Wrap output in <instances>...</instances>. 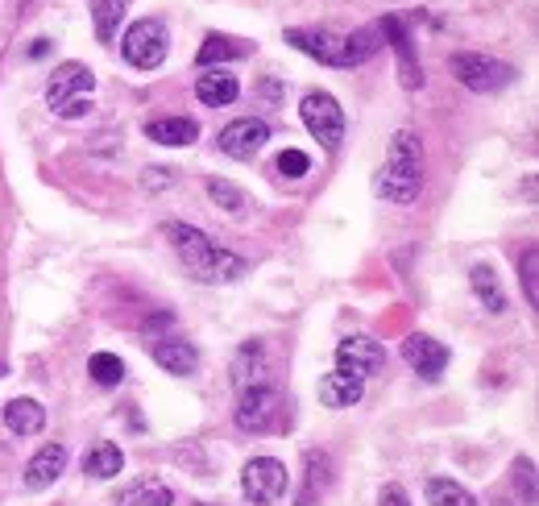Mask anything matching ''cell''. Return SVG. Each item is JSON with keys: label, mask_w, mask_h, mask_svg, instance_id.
<instances>
[{"label": "cell", "mask_w": 539, "mask_h": 506, "mask_svg": "<svg viewBox=\"0 0 539 506\" xmlns=\"http://www.w3.org/2000/svg\"><path fill=\"white\" fill-rule=\"evenodd\" d=\"M166 237H170V245H175V253L183 258L187 274L200 278V283H237V278L245 274V258H237V253H229V249H220L216 241H208V233L191 229V224L170 220Z\"/></svg>", "instance_id": "1"}, {"label": "cell", "mask_w": 539, "mask_h": 506, "mask_svg": "<svg viewBox=\"0 0 539 506\" xmlns=\"http://www.w3.org/2000/svg\"><path fill=\"white\" fill-rule=\"evenodd\" d=\"M374 191L386 195L390 204H411V200H419V191H423V146H419V137H415L411 129L394 133L390 154H386V162H382L378 179H374Z\"/></svg>", "instance_id": "2"}, {"label": "cell", "mask_w": 539, "mask_h": 506, "mask_svg": "<svg viewBox=\"0 0 539 506\" xmlns=\"http://www.w3.org/2000/svg\"><path fill=\"white\" fill-rule=\"evenodd\" d=\"M92 88H96V75L88 67L63 63V67H54V75L46 83V104L59 112V117L75 121L83 112H92Z\"/></svg>", "instance_id": "3"}, {"label": "cell", "mask_w": 539, "mask_h": 506, "mask_svg": "<svg viewBox=\"0 0 539 506\" xmlns=\"http://www.w3.org/2000/svg\"><path fill=\"white\" fill-rule=\"evenodd\" d=\"M121 50H125V59L141 71H154L162 67L166 59V50H170V34H166V25L158 17H141L129 25V34L121 38Z\"/></svg>", "instance_id": "4"}, {"label": "cell", "mask_w": 539, "mask_h": 506, "mask_svg": "<svg viewBox=\"0 0 539 506\" xmlns=\"http://www.w3.org/2000/svg\"><path fill=\"white\" fill-rule=\"evenodd\" d=\"M452 75H457L469 92H502L510 79H515V67L502 63V59H490V54H452L448 59Z\"/></svg>", "instance_id": "5"}, {"label": "cell", "mask_w": 539, "mask_h": 506, "mask_svg": "<svg viewBox=\"0 0 539 506\" xmlns=\"http://www.w3.org/2000/svg\"><path fill=\"white\" fill-rule=\"evenodd\" d=\"M299 112H303L307 133L316 137L324 150H336L340 142H345V112H340V104L328 92H307Z\"/></svg>", "instance_id": "6"}, {"label": "cell", "mask_w": 539, "mask_h": 506, "mask_svg": "<svg viewBox=\"0 0 539 506\" xmlns=\"http://www.w3.org/2000/svg\"><path fill=\"white\" fill-rule=\"evenodd\" d=\"M382 365H386V349L374 341V336H345V341L336 345V370L357 378V382L378 374Z\"/></svg>", "instance_id": "7"}, {"label": "cell", "mask_w": 539, "mask_h": 506, "mask_svg": "<svg viewBox=\"0 0 539 506\" xmlns=\"http://www.w3.org/2000/svg\"><path fill=\"white\" fill-rule=\"evenodd\" d=\"M241 490L253 502H274L287 494V465L274 461V457H253L241 473Z\"/></svg>", "instance_id": "8"}, {"label": "cell", "mask_w": 539, "mask_h": 506, "mask_svg": "<svg viewBox=\"0 0 539 506\" xmlns=\"http://www.w3.org/2000/svg\"><path fill=\"white\" fill-rule=\"evenodd\" d=\"M278 411H282L278 390H270V386L245 390L241 403H237V428L241 432H270L278 424Z\"/></svg>", "instance_id": "9"}, {"label": "cell", "mask_w": 539, "mask_h": 506, "mask_svg": "<svg viewBox=\"0 0 539 506\" xmlns=\"http://www.w3.org/2000/svg\"><path fill=\"white\" fill-rule=\"evenodd\" d=\"M266 142H270V125L258 121V117H241V121L220 129V150L229 154V158H241V162L253 158Z\"/></svg>", "instance_id": "10"}, {"label": "cell", "mask_w": 539, "mask_h": 506, "mask_svg": "<svg viewBox=\"0 0 539 506\" xmlns=\"http://www.w3.org/2000/svg\"><path fill=\"white\" fill-rule=\"evenodd\" d=\"M403 361L411 365V370L419 378H428L436 382L444 374V365H448V349L440 341H432V336H423V332H411L407 341H403Z\"/></svg>", "instance_id": "11"}, {"label": "cell", "mask_w": 539, "mask_h": 506, "mask_svg": "<svg viewBox=\"0 0 539 506\" xmlns=\"http://www.w3.org/2000/svg\"><path fill=\"white\" fill-rule=\"evenodd\" d=\"M287 42L328 67H345V38L332 30H287Z\"/></svg>", "instance_id": "12"}, {"label": "cell", "mask_w": 539, "mask_h": 506, "mask_svg": "<svg viewBox=\"0 0 539 506\" xmlns=\"http://www.w3.org/2000/svg\"><path fill=\"white\" fill-rule=\"evenodd\" d=\"M63 469H67V448H63V444L38 448V453L30 457V465H25V490H46V486H54Z\"/></svg>", "instance_id": "13"}, {"label": "cell", "mask_w": 539, "mask_h": 506, "mask_svg": "<svg viewBox=\"0 0 539 506\" xmlns=\"http://www.w3.org/2000/svg\"><path fill=\"white\" fill-rule=\"evenodd\" d=\"M378 30H382V38H390L394 54H399V75H403V83H407V88H419V83H423V67H419L415 50H411V34L403 30V21H399V17H386Z\"/></svg>", "instance_id": "14"}, {"label": "cell", "mask_w": 539, "mask_h": 506, "mask_svg": "<svg viewBox=\"0 0 539 506\" xmlns=\"http://www.w3.org/2000/svg\"><path fill=\"white\" fill-rule=\"evenodd\" d=\"M150 353H154V361L162 365L166 374H179V378L195 374V365H200V353H195V345L179 341V336H170V341L150 345Z\"/></svg>", "instance_id": "15"}, {"label": "cell", "mask_w": 539, "mask_h": 506, "mask_svg": "<svg viewBox=\"0 0 539 506\" xmlns=\"http://www.w3.org/2000/svg\"><path fill=\"white\" fill-rule=\"evenodd\" d=\"M233 386H237V395L266 386V349H262L258 341L245 345V349L237 353V361H233Z\"/></svg>", "instance_id": "16"}, {"label": "cell", "mask_w": 539, "mask_h": 506, "mask_svg": "<svg viewBox=\"0 0 539 506\" xmlns=\"http://www.w3.org/2000/svg\"><path fill=\"white\" fill-rule=\"evenodd\" d=\"M5 428L13 436H38L46 428V407L38 399H13L5 407Z\"/></svg>", "instance_id": "17"}, {"label": "cell", "mask_w": 539, "mask_h": 506, "mask_svg": "<svg viewBox=\"0 0 539 506\" xmlns=\"http://www.w3.org/2000/svg\"><path fill=\"white\" fill-rule=\"evenodd\" d=\"M361 390H365V382H357V378H349V374L332 370V374L320 378V403L332 407V411L353 407V403H361Z\"/></svg>", "instance_id": "18"}, {"label": "cell", "mask_w": 539, "mask_h": 506, "mask_svg": "<svg viewBox=\"0 0 539 506\" xmlns=\"http://www.w3.org/2000/svg\"><path fill=\"white\" fill-rule=\"evenodd\" d=\"M303 465H307V477H303V490H299L295 506H316V498H320V494L328 490V482H332V457H328V453H307Z\"/></svg>", "instance_id": "19"}, {"label": "cell", "mask_w": 539, "mask_h": 506, "mask_svg": "<svg viewBox=\"0 0 539 506\" xmlns=\"http://www.w3.org/2000/svg\"><path fill=\"white\" fill-rule=\"evenodd\" d=\"M195 96L212 108H220V104H233L241 96V83L229 71H204L200 79H195Z\"/></svg>", "instance_id": "20"}, {"label": "cell", "mask_w": 539, "mask_h": 506, "mask_svg": "<svg viewBox=\"0 0 539 506\" xmlns=\"http://www.w3.org/2000/svg\"><path fill=\"white\" fill-rule=\"evenodd\" d=\"M121 469H125V453L112 440H96L88 453H83V473H88V477L108 482V477H117Z\"/></svg>", "instance_id": "21"}, {"label": "cell", "mask_w": 539, "mask_h": 506, "mask_svg": "<svg viewBox=\"0 0 539 506\" xmlns=\"http://www.w3.org/2000/svg\"><path fill=\"white\" fill-rule=\"evenodd\" d=\"M170 502H175V494H170L162 477H137L117 498V506H170Z\"/></svg>", "instance_id": "22"}, {"label": "cell", "mask_w": 539, "mask_h": 506, "mask_svg": "<svg viewBox=\"0 0 539 506\" xmlns=\"http://www.w3.org/2000/svg\"><path fill=\"white\" fill-rule=\"evenodd\" d=\"M146 137L158 146H191L200 137V125L191 117H162V121H150L146 125Z\"/></svg>", "instance_id": "23"}, {"label": "cell", "mask_w": 539, "mask_h": 506, "mask_svg": "<svg viewBox=\"0 0 539 506\" xmlns=\"http://www.w3.org/2000/svg\"><path fill=\"white\" fill-rule=\"evenodd\" d=\"M469 283H473V295L486 303V312H506V295H502V287H498V274L490 270V266H473L469 270Z\"/></svg>", "instance_id": "24"}, {"label": "cell", "mask_w": 539, "mask_h": 506, "mask_svg": "<svg viewBox=\"0 0 539 506\" xmlns=\"http://www.w3.org/2000/svg\"><path fill=\"white\" fill-rule=\"evenodd\" d=\"M378 50H382V30H378V25H365V30L345 38V67H357L365 59H374Z\"/></svg>", "instance_id": "25"}, {"label": "cell", "mask_w": 539, "mask_h": 506, "mask_svg": "<svg viewBox=\"0 0 539 506\" xmlns=\"http://www.w3.org/2000/svg\"><path fill=\"white\" fill-rule=\"evenodd\" d=\"M121 17H125V0H92V21H96V38L100 42L117 38Z\"/></svg>", "instance_id": "26"}, {"label": "cell", "mask_w": 539, "mask_h": 506, "mask_svg": "<svg viewBox=\"0 0 539 506\" xmlns=\"http://www.w3.org/2000/svg\"><path fill=\"white\" fill-rule=\"evenodd\" d=\"M428 502L432 506H477V498L461 482H452V477H432L428 482Z\"/></svg>", "instance_id": "27"}, {"label": "cell", "mask_w": 539, "mask_h": 506, "mask_svg": "<svg viewBox=\"0 0 539 506\" xmlns=\"http://www.w3.org/2000/svg\"><path fill=\"white\" fill-rule=\"evenodd\" d=\"M245 46L237 38H220V34H208L204 46H200V67H212V63H229V59H241Z\"/></svg>", "instance_id": "28"}, {"label": "cell", "mask_w": 539, "mask_h": 506, "mask_svg": "<svg viewBox=\"0 0 539 506\" xmlns=\"http://www.w3.org/2000/svg\"><path fill=\"white\" fill-rule=\"evenodd\" d=\"M88 374H92L100 386H117V382L125 378V361H121L117 353H96V357L88 361Z\"/></svg>", "instance_id": "29"}, {"label": "cell", "mask_w": 539, "mask_h": 506, "mask_svg": "<svg viewBox=\"0 0 539 506\" xmlns=\"http://www.w3.org/2000/svg\"><path fill=\"white\" fill-rule=\"evenodd\" d=\"M208 195H212V200H216L220 208H229L233 216H241V212L249 208V200H245V191H241V187H233L229 179H212V183H208Z\"/></svg>", "instance_id": "30"}, {"label": "cell", "mask_w": 539, "mask_h": 506, "mask_svg": "<svg viewBox=\"0 0 539 506\" xmlns=\"http://www.w3.org/2000/svg\"><path fill=\"white\" fill-rule=\"evenodd\" d=\"M311 171V158L303 150H282L278 154V175H287V179H303Z\"/></svg>", "instance_id": "31"}, {"label": "cell", "mask_w": 539, "mask_h": 506, "mask_svg": "<svg viewBox=\"0 0 539 506\" xmlns=\"http://www.w3.org/2000/svg\"><path fill=\"white\" fill-rule=\"evenodd\" d=\"M535 266H539V253L527 249V253H523V287H527V303L539 299V291H535Z\"/></svg>", "instance_id": "32"}, {"label": "cell", "mask_w": 539, "mask_h": 506, "mask_svg": "<svg viewBox=\"0 0 539 506\" xmlns=\"http://www.w3.org/2000/svg\"><path fill=\"white\" fill-rule=\"evenodd\" d=\"M382 506H411V502H407V494L399 486H386L382 490Z\"/></svg>", "instance_id": "33"}, {"label": "cell", "mask_w": 539, "mask_h": 506, "mask_svg": "<svg viewBox=\"0 0 539 506\" xmlns=\"http://www.w3.org/2000/svg\"><path fill=\"white\" fill-rule=\"evenodd\" d=\"M515 473H523V486H527V502H535V482H531V461H519V469Z\"/></svg>", "instance_id": "34"}, {"label": "cell", "mask_w": 539, "mask_h": 506, "mask_svg": "<svg viewBox=\"0 0 539 506\" xmlns=\"http://www.w3.org/2000/svg\"><path fill=\"white\" fill-rule=\"evenodd\" d=\"M166 175L170 171H162V166H158V171H146V179H141V183H146V187H162V183H170Z\"/></svg>", "instance_id": "35"}, {"label": "cell", "mask_w": 539, "mask_h": 506, "mask_svg": "<svg viewBox=\"0 0 539 506\" xmlns=\"http://www.w3.org/2000/svg\"><path fill=\"white\" fill-rule=\"evenodd\" d=\"M42 54H46V38H38V42L30 46V59H42Z\"/></svg>", "instance_id": "36"}]
</instances>
